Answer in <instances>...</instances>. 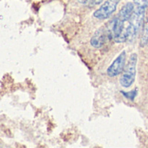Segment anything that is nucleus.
Masks as SVG:
<instances>
[{
	"label": "nucleus",
	"instance_id": "nucleus-1",
	"mask_svg": "<svg viewBox=\"0 0 148 148\" xmlns=\"http://www.w3.org/2000/svg\"><path fill=\"white\" fill-rule=\"evenodd\" d=\"M145 10L146 8L144 7H137V9L134 10L132 15L128 20V25L126 26L128 32V40L134 39L139 32L141 27H143Z\"/></svg>",
	"mask_w": 148,
	"mask_h": 148
},
{
	"label": "nucleus",
	"instance_id": "nucleus-2",
	"mask_svg": "<svg viewBox=\"0 0 148 148\" xmlns=\"http://www.w3.org/2000/svg\"><path fill=\"white\" fill-rule=\"evenodd\" d=\"M138 62L137 53H132L129 57L127 63L125 64L119 83L122 87L129 88L134 82L136 77V67Z\"/></svg>",
	"mask_w": 148,
	"mask_h": 148
},
{
	"label": "nucleus",
	"instance_id": "nucleus-3",
	"mask_svg": "<svg viewBox=\"0 0 148 148\" xmlns=\"http://www.w3.org/2000/svg\"><path fill=\"white\" fill-rule=\"evenodd\" d=\"M119 0H106V1L93 12V17L99 20H105L110 18L116 11Z\"/></svg>",
	"mask_w": 148,
	"mask_h": 148
},
{
	"label": "nucleus",
	"instance_id": "nucleus-4",
	"mask_svg": "<svg viewBox=\"0 0 148 148\" xmlns=\"http://www.w3.org/2000/svg\"><path fill=\"white\" fill-rule=\"evenodd\" d=\"M125 64H126V51H123L121 53H119V55L113 60V62L107 68L106 74L111 78L119 76V74L123 72Z\"/></svg>",
	"mask_w": 148,
	"mask_h": 148
},
{
	"label": "nucleus",
	"instance_id": "nucleus-5",
	"mask_svg": "<svg viewBox=\"0 0 148 148\" xmlns=\"http://www.w3.org/2000/svg\"><path fill=\"white\" fill-rule=\"evenodd\" d=\"M109 39H112V33H111V27L100 28L95 32V34L92 38L91 45L94 48H101L102 46L105 45V44Z\"/></svg>",
	"mask_w": 148,
	"mask_h": 148
},
{
	"label": "nucleus",
	"instance_id": "nucleus-6",
	"mask_svg": "<svg viewBox=\"0 0 148 148\" xmlns=\"http://www.w3.org/2000/svg\"><path fill=\"white\" fill-rule=\"evenodd\" d=\"M133 12H134V5L132 3H127L120 9L117 17L122 21L125 22L130 19Z\"/></svg>",
	"mask_w": 148,
	"mask_h": 148
},
{
	"label": "nucleus",
	"instance_id": "nucleus-7",
	"mask_svg": "<svg viewBox=\"0 0 148 148\" xmlns=\"http://www.w3.org/2000/svg\"><path fill=\"white\" fill-rule=\"evenodd\" d=\"M147 45H148V16H147L145 23L143 25L142 34H141V38L139 41V45L141 47H145Z\"/></svg>",
	"mask_w": 148,
	"mask_h": 148
},
{
	"label": "nucleus",
	"instance_id": "nucleus-8",
	"mask_svg": "<svg viewBox=\"0 0 148 148\" xmlns=\"http://www.w3.org/2000/svg\"><path fill=\"white\" fill-rule=\"evenodd\" d=\"M121 93L123 94V96L125 98H126L127 99L131 100V101H133L134 99L136 98V96L138 95V90L137 89H134V90H132L130 92H124V91H121Z\"/></svg>",
	"mask_w": 148,
	"mask_h": 148
},
{
	"label": "nucleus",
	"instance_id": "nucleus-9",
	"mask_svg": "<svg viewBox=\"0 0 148 148\" xmlns=\"http://www.w3.org/2000/svg\"><path fill=\"white\" fill-rule=\"evenodd\" d=\"M134 5H136L138 7H148V0H132Z\"/></svg>",
	"mask_w": 148,
	"mask_h": 148
},
{
	"label": "nucleus",
	"instance_id": "nucleus-10",
	"mask_svg": "<svg viewBox=\"0 0 148 148\" xmlns=\"http://www.w3.org/2000/svg\"><path fill=\"white\" fill-rule=\"evenodd\" d=\"M103 1H104V0H91L90 5H91L92 6H96V5H100Z\"/></svg>",
	"mask_w": 148,
	"mask_h": 148
}]
</instances>
